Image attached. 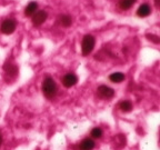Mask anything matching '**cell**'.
<instances>
[{
    "label": "cell",
    "mask_w": 160,
    "mask_h": 150,
    "mask_svg": "<svg viewBox=\"0 0 160 150\" xmlns=\"http://www.w3.org/2000/svg\"><path fill=\"white\" fill-rule=\"evenodd\" d=\"M98 95H99L100 98H102V99H110V98H112L115 96V91L113 89H111L110 87L108 86H100L97 90Z\"/></svg>",
    "instance_id": "cell-5"
},
{
    "label": "cell",
    "mask_w": 160,
    "mask_h": 150,
    "mask_svg": "<svg viewBox=\"0 0 160 150\" xmlns=\"http://www.w3.org/2000/svg\"><path fill=\"white\" fill-rule=\"evenodd\" d=\"M38 9V5L37 2H30L29 5L26 7L25 9V15L27 16V17H31V16L33 15V13L37 11Z\"/></svg>",
    "instance_id": "cell-10"
},
{
    "label": "cell",
    "mask_w": 160,
    "mask_h": 150,
    "mask_svg": "<svg viewBox=\"0 0 160 150\" xmlns=\"http://www.w3.org/2000/svg\"><path fill=\"white\" fill-rule=\"evenodd\" d=\"M1 143H2V133L0 132V147H1Z\"/></svg>",
    "instance_id": "cell-17"
},
{
    "label": "cell",
    "mask_w": 160,
    "mask_h": 150,
    "mask_svg": "<svg viewBox=\"0 0 160 150\" xmlns=\"http://www.w3.org/2000/svg\"><path fill=\"white\" fill-rule=\"evenodd\" d=\"M158 1H159V0H156V6H157V7L159 6V2H158Z\"/></svg>",
    "instance_id": "cell-18"
},
{
    "label": "cell",
    "mask_w": 160,
    "mask_h": 150,
    "mask_svg": "<svg viewBox=\"0 0 160 150\" xmlns=\"http://www.w3.org/2000/svg\"><path fill=\"white\" fill-rule=\"evenodd\" d=\"M90 136L93 138V139H100V138L103 136V131L101 128L99 127H95L92 130H91V132H90Z\"/></svg>",
    "instance_id": "cell-14"
},
{
    "label": "cell",
    "mask_w": 160,
    "mask_h": 150,
    "mask_svg": "<svg viewBox=\"0 0 160 150\" xmlns=\"http://www.w3.org/2000/svg\"><path fill=\"white\" fill-rule=\"evenodd\" d=\"M41 90H42V93L46 98L52 99L57 95V83H56V81L51 77H47L42 81Z\"/></svg>",
    "instance_id": "cell-1"
},
{
    "label": "cell",
    "mask_w": 160,
    "mask_h": 150,
    "mask_svg": "<svg viewBox=\"0 0 160 150\" xmlns=\"http://www.w3.org/2000/svg\"><path fill=\"white\" fill-rule=\"evenodd\" d=\"M96 147V142L92 138H85L78 145V150H93Z\"/></svg>",
    "instance_id": "cell-7"
},
{
    "label": "cell",
    "mask_w": 160,
    "mask_h": 150,
    "mask_svg": "<svg viewBox=\"0 0 160 150\" xmlns=\"http://www.w3.org/2000/svg\"><path fill=\"white\" fill-rule=\"evenodd\" d=\"M16 27H17V23H16L15 20L7 19L1 25V32L5 33V35H11V33L15 32Z\"/></svg>",
    "instance_id": "cell-3"
},
{
    "label": "cell",
    "mask_w": 160,
    "mask_h": 150,
    "mask_svg": "<svg viewBox=\"0 0 160 150\" xmlns=\"http://www.w3.org/2000/svg\"><path fill=\"white\" fill-rule=\"evenodd\" d=\"M59 21H60V23L63 26V27H69V26L72 23V19H71V17H70V16H68V15L60 16Z\"/></svg>",
    "instance_id": "cell-13"
},
{
    "label": "cell",
    "mask_w": 160,
    "mask_h": 150,
    "mask_svg": "<svg viewBox=\"0 0 160 150\" xmlns=\"http://www.w3.org/2000/svg\"><path fill=\"white\" fill-rule=\"evenodd\" d=\"M96 40L95 37L91 35H86L82 39V43H81V50H82V55L88 56L89 53H91V51L93 50L95 47Z\"/></svg>",
    "instance_id": "cell-2"
},
{
    "label": "cell",
    "mask_w": 160,
    "mask_h": 150,
    "mask_svg": "<svg viewBox=\"0 0 160 150\" xmlns=\"http://www.w3.org/2000/svg\"><path fill=\"white\" fill-rule=\"evenodd\" d=\"M31 17H32V23L33 25L40 26V25H42V23L46 21L48 15H47L46 11H43V10H37V11H36Z\"/></svg>",
    "instance_id": "cell-4"
},
{
    "label": "cell",
    "mask_w": 160,
    "mask_h": 150,
    "mask_svg": "<svg viewBox=\"0 0 160 150\" xmlns=\"http://www.w3.org/2000/svg\"><path fill=\"white\" fill-rule=\"evenodd\" d=\"M78 82V77L75 73H67L66 76H63L62 78V85L66 88H71L75 85H77Z\"/></svg>",
    "instance_id": "cell-6"
},
{
    "label": "cell",
    "mask_w": 160,
    "mask_h": 150,
    "mask_svg": "<svg viewBox=\"0 0 160 150\" xmlns=\"http://www.w3.org/2000/svg\"><path fill=\"white\" fill-rule=\"evenodd\" d=\"M119 107L122 112H130L132 110V102L129 101V100H123V101L120 102Z\"/></svg>",
    "instance_id": "cell-11"
},
{
    "label": "cell",
    "mask_w": 160,
    "mask_h": 150,
    "mask_svg": "<svg viewBox=\"0 0 160 150\" xmlns=\"http://www.w3.org/2000/svg\"><path fill=\"white\" fill-rule=\"evenodd\" d=\"M147 37H148V39H149V40H152L153 42L159 43V38H158L157 36H150V35H148Z\"/></svg>",
    "instance_id": "cell-16"
},
{
    "label": "cell",
    "mask_w": 160,
    "mask_h": 150,
    "mask_svg": "<svg viewBox=\"0 0 160 150\" xmlns=\"http://www.w3.org/2000/svg\"><path fill=\"white\" fill-rule=\"evenodd\" d=\"M135 2H136V0H121V1H120V8L123 10L130 9Z\"/></svg>",
    "instance_id": "cell-15"
},
{
    "label": "cell",
    "mask_w": 160,
    "mask_h": 150,
    "mask_svg": "<svg viewBox=\"0 0 160 150\" xmlns=\"http://www.w3.org/2000/svg\"><path fill=\"white\" fill-rule=\"evenodd\" d=\"M150 13H151V8H150V6L147 5V3H143V5L140 6L139 9H138V11H137V15L141 18L148 17Z\"/></svg>",
    "instance_id": "cell-8"
},
{
    "label": "cell",
    "mask_w": 160,
    "mask_h": 150,
    "mask_svg": "<svg viewBox=\"0 0 160 150\" xmlns=\"http://www.w3.org/2000/svg\"><path fill=\"white\" fill-rule=\"evenodd\" d=\"M125 75L122 72H113L109 76V79L115 83H120L125 80Z\"/></svg>",
    "instance_id": "cell-9"
},
{
    "label": "cell",
    "mask_w": 160,
    "mask_h": 150,
    "mask_svg": "<svg viewBox=\"0 0 160 150\" xmlns=\"http://www.w3.org/2000/svg\"><path fill=\"white\" fill-rule=\"evenodd\" d=\"M5 70L9 76H17L18 73V68L13 63H7L5 66Z\"/></svg>",
    "instance_id": "cell-12"
}]
</instances>
